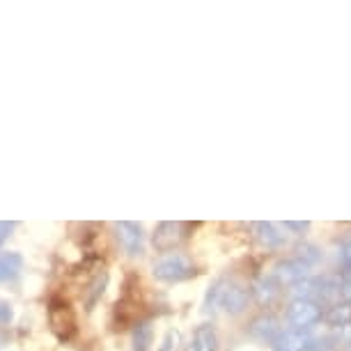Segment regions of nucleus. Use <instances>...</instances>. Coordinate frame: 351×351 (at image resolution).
Segmentation results:
<instances>
[{"label":"nucleus","instance_id":"1","mask_svg":"<svg viewBox=\"0 0 351 351\" xmlns=\"http://www.w3.org/2000/svg\"><path fill=\"white\" fill-rule=\"evenodd\" d=\"M204 306H207L209 313L216 308H223L225 313H230V315H239L248 306V289L237 282L218 280L214 282V287H209L207 303H204Z\"/></svg>","mask_w":351,"mask_h":351},{"label":"nucleus","instance_id":"2","mask_svg":"<svg viewBox=\"0 0 351 351\" xmlns=\"http://www.w3.org/2000/svg\"><path fill=\"white\" fill-rule=\"evenodd\" d=\"M195 274H197L195 264L191 262L189 257H184L180 253L165 255L154 264V276L158 278V280H163V282H182V280L193 278Z\"/></svg>","mask_w":351,"mask_h":351},{"label":"nucleus","instance_id":"3","mask_svg":"<svg viewBox=\"0 0 351 351\" xmlns=\"http://www.w3.org/2000/svg\"><path fill=\"white\" fill-rule=\"evenodd\" d=\"M287 322L291 328L296 330H308L315 324L322 322V308L319 303L308 301V299H294L287 308Z\"/></svg>","mask_w":351,"mask_h":351},{"label":"nucleus","instance_id":"4","mask_svg":"<svg viewBox=\"0 0 351 351\" xmlns=\"http://www.w3.org/2000/svg\"><path fill=\"white\" fill-rule=\"evenodd\" d=\"M308 264L299 260V257H291V260H285L280 264H276L274 269V280L280 285H296L308 278Z\"/></svg>","mask_w":351,"mask_h":351},{"label":"nucleus","instance_id":"5","mask_svg":"<svg viewBox=\"0 0 351 351\" xmlns=\"http://www.w3.org/2000/svg\"><path fill=\"white\" fill-rule=\"evenodd\" d=\"M271 344H274V351H308L310 335L308 330L289 328V330H280Z\"/></svg>","mask_w":351,"mask_h":351},{"label":"nucleus","instance_id":"6","mask_svg":"<svg viewBox=\"0 0 351 351\" xmlns=\"http://www.w3.org/2000/svg\"><path fill=\"white\" fill-rule=\"evenodd\" d=\"M117 239H120L122 248L129 255H141L143 253V228L138 223H117Z\"/></svg>","mask_w":351,"mask_h":351},{"label":"nucleus","instance_id":"7","mask_svg":"<svg viewBox=\"0 0 351 351\" xmlns=\"http://www.w3.org/2000/svg\"><path fill=\"white\" fill-rule=\"evenodd\" d=\"M182 232H184V225L182 223H161L154 232V246L158 250H170L175 248L177 243L182 241Z\"/></svg>","mask_w":351,"mask_h":351},{"label":"nucleus","instance_id":"8","mask_svg":"<svg viewBox=\"0 0 351 351\" xmlns=\"http://www.w3.org/2000/svg\"><path fill=\"white\" fill-rule=\"evenodd\" d=\"M189 351H218V335L211 324H202L191 337Z\"/></svg>","mask_w":351,"mask_h":351},{"label":"nucleus","instance_id":"9","mask_svg":"<svg viewBox=\"0 0 351 351\" xmlns=\"http://www.w3.org/2000/svg\"><path fill=\"white\" fill-rule=\"evenodd\" d=\"M250 333H253L257 340H269L274 342L276 335L280 333V326H278V319L271 315H262L250 324Z\"/></svg>","mask_w":351,"mask_h":351},{"label":"nucleus","instance_id":"10","mask_svg":"<svg viewBox=\"0 0 351 351\" xmlns=\"http://www.w3.org/2000/svg\"><path fill=\"white\" fill-rule=\"evenodd\" d=\"M253 230H255V237L260 239V243L267 248H278L285 241V234L276 223H255Z\"/></svg>","mask_w":351,"mask_h":351},{"label":"nucleus","instance_id":"11","mask_svg":"<svg viewBox=\"0 0 351 351\" xmlns=\"http://www.w3.org/2000/svg\"><path fill=\"white\" fill-rule=\"evenodd\" d=\"M253 294L260 306H269V303H274V299L278 296V282L274 278H260L253 287Z\"/></svg>","mask_w":351,"mask_h":351},{"label":"nucleus","instance_id":"12","mask_svg":"<svg viewBox=\"0 0 351 351\" xmlns=\"http://www.w3.org/2000/svg\"><path fill=\"white\" fill-rule=\"evenodd\" d=\"M23 267V257L19 253H0V282L14 278Z\"/></svg>","mask_w":351,"mask_h":351},{"label":"nucleus","instance_id":"13","mask_svg":"<svg viewBox=\"0 0 351 351\" xmlns=\"http://www.w3.org/2000/svg\"><path fill=\"white\" fill-rule=\"evenodd\" d=\"M326 322L333 328L351 326V303H335V306L330 308V313L326 315Z\"/></svg>","mask_w":351,"mask_h":351},{"label":"nucleus","instance_id":"14","mask_svg":"<svg viewBox=\"0 0 351 351\" xmlns=\"http://www.w3.org/2000/svg\"><path fill=\"white\" fill-rule=\"evenodd\" d=\"M152 340H154V333H152L149 324H141L134 333V351H147Z\"/></svg>","mask_w":351,"mask_h":351},{"label":"nucleus","instance_id":"15","mask_svg":"<svg viewBox=\"0 0 351 351\" xmlns=\"http://www.w3.org/2000/svg\"><path fill=\"white\" fill-rule=\"evenodd\" d=\"M296 257L306 262L308 267H313V264H317L322 260V253H319V248H317V246H308V243H306V246L299 248V255H296Z\"/></svg>","mask_w":351,"mask_h":351},{"label":"nucleus","instance_id":"16","mask_svg":"<svg viewBox=\"0 0 351 351\" xmlns=\"http://www.w3.org/2000/svg\"><path fill=\"white\" fill-rule=\"evenodd\" d=\"M337 260H340L344 271H351V234L344 237V241L340 243V253H337Z\"/></svg>","mask_w":351,"mask_h":351},{"label":"nucleus","instance_id":"17","mask_svg":"<svg viewBox=\"0 0 351 351\" xmlns=\"http://www.w3.org/2000/svg\"><path fill=\"white\" fill-rule=\"evenodd\" d=\"M177 347H180V330H168L158 351H177Z\"/></svg>","mask_w":351,"mask_h":351},{"label":"nucleus","instance_id":"18","mask_svg":"<svg viewBox=\"0 0 351 351\" xmlns=\"http://www.w3.org/2000/svg\"><path fill=\"white\" fill-rule=\"evenodd\" d=\"M12 317H14V313H12V306L5 301H0V324H10Z\"/></svg>","mask_w":351,"mask_h":351},{"label":"nucleus","instance_id":"19","mask_svg":"<svg viewBox=\"0 0 351 351\" xmlns=\"http://www.w3.org/2000/svg\"><path fill=\"white\" fill-rule=\"evenodd\" d=\"M12 230H14V223H0V246L8 241V237H10Z\"/></svg>","mask_w":351,"mask_h":351},{"label":"nucleus","instance_id":"20","mask_svg":"<svg viewBox=\"0 0 351 351\" xmlns=\"http://www.w3.org/2000/svg\"><path fill=\"white\" fill-rule=\"evenodd\" d=\"M285 228L299 232V234H303V232H308V230H310V223H294V221H287V223H285Z\"/></svg>","mask_w":351,"mask_h":351},{"label":"nucleus","instance_id":"21","mask_svg":"<svg viewBox=\"0 0 351 351\" xmlns=\"http://www.w3.org/2000/svg\"><path fill=\"white\" fill-rule=\"evenodd\" d=\"M308 351H322V349H313V347H310ZM324 351H326V349H324Z\"/></svg>","mask_w":351,"mask_h":351}]
</instances>
